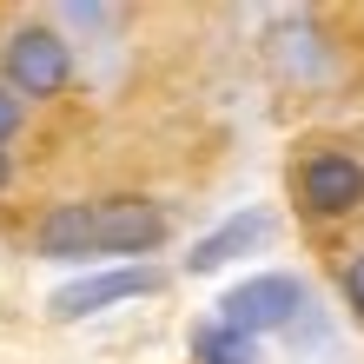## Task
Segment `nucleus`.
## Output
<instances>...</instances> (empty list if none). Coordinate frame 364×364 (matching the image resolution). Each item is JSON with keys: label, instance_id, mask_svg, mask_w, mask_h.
Wrapping results in <instances>:
<instances>
[{"label": "nucleus", "instance_id": "3", "mask_svg": "<svg viewBox=\"0 0 364 364\" xmlns=\"http://www.w3.org/2000/svg\"><path fill=\"white\" fill-rule=\"evenodd\" d=\"M298 311H305V285H298L291 272H259V278H239V285L219 298V325L245 331V338L285 331Z\"/></svg>", "mask_w": 364, "mask_h": 364}, {"label": "nucleus", "instance_id": "11", "mask_svg": "<svg viewBox=\"0 0 364 364\" xmlns=\"http://www.w3.org/2000/svg\"><path fill=\"white\" fill-rule=\"evenodd\" d=\"M7 179H14V159H7V146H0V192H7Z\"/></svg>", "mask_w": 364, "mask_h": 364}, {"label": "nucleus", "instance_id": "7", "mask_svg": "<svg viewBox=\"0 0 364 364\" xmlns=\"http://www.w3.org/2000/svg\"><path fill=\"white\" fill-rule=\"evenodd\" d=\"M192 358L199 364H265L259 358V338L232 331V325H205L199 338H192Z\"/></svg>", "mask_w": 364, "mask_h": 364}, {"label": "nucleus", "instance_id": "5", "mask_svg": "<svg viewBox=\"0 0 364 364\" xmlns=\"http://www.w3.org/2000/svg\"><path fill=\"white\" fill-rule=\"evenodd\" d=\"M166 278L153 265H113V272H87L73 285H60L47 298L53 318H93V311H113V305H133V298H153Z\"/></svg>", "mask_w": 364, "mask_h": 364}, {"label": "nucleus", "instance_id": "4", "mask_svg": "<svg viewBox=\"0 0 364 364\" xmlns=\"http://www.w3.org/2000/svg\"><path fill=\"white\" fill-rule=\"evenodd\" d=\"M298 205L311 219H345L364 205V159L345 146H318L298 159Z\"/></svg>", "mask_w": 364, "mask_h": 364}, {"label": "nucleus", "instance_id": "1", "mask_svg": "<svg viewBox=\"0 0 364 364\" xmlns=\"http://www.w3.org/2000/svg\"><path fill=\"white\" fill-rule=\"evenodd\" d=\"M0 87L14 100H53L73 87V40L60 27H20L7 40V73Z\"/></svg>", "mask_w": 364, "mask_h": 364}, {"label": "nucleus", "instance_id": "10", "mask_svg": "<svg viewBox=\"0 0 364 364\" xmlns=\"http://www.w3.org/2000/svg\"><path fill=\"white\" fill-rule=\"evenodd\" d=\"M20 113H27V106H20V100H14L7 87H0V146H7V139L20 133Z\"/></svg>", "mask_w": 364, "mask_h": 364}, {"label": "nucleus", "instance_id": "8", "mask_svg": "<svg viewBox=\"0 0 364 364\" xmlns=\"http://www.w3.org/2000/svg\"><path fill=\"white\" fill-rule=\"evenodd\" d=\"M345 305L364 318V252H351V259H345Z\"/></svg>", "mask_w": 364, "mask_h": 364}, {"label": "nucleus", "instance_id": "6", "mask_svg": "<svg viewBox=\"0 0 364 364\" xmlns=\"http://www.w3.org/2000/svg\"><path fill=\"white\" fill-rule=\"evenodd\" d=\"M265 239H272V212H259V205H252V212H232L219 232H205V239L186 252V272L205 278V272H219V265H232V259H252Z\"/></svg>", "mask_w": 364, "mask_h": 364}, {"label": "nucleus", "instance_id": "2", "mask_svg": "<svg viewBox=\"0 0 364 364\" xmlns=\"http://www.w3.org/2000/svg\"><path fill=\"white\" fill-rule=\"evenodd\" d=\"M93 259H146L173 239V219L153 199H87Z\"/></svg>", "mask_w": 364, "mask_h": 364}, {"label": "nucleus", "instance_id": "9", "mask_svg": "<svg viewBox=\"0 0 364 364\" xmlns=\"http://www.w3.org/2000/svg\"><path fill=\"white\" fill-rule=\"evenodd\" d=\"M60 20H67V27H113V7H60Z\"/></svg>", "mask_w": 364, "mask_h": 364}]
</instances>
